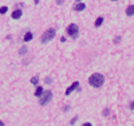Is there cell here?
<instances>
[{
    "label": "cell",
    "instance_id": "cell-7",
    "mask_svg": "<svg viewBox=\"0 0 134 126\" xmlns=\"http://www.w3.org/2000/svg\"><path fill=\"white\" fill-rule=\"evenodd\" d=\"M85 8H86V4H83V3H78V4L74 6V9L75 11H83Z\"/></svg>",
    "mask_w": 134,
    "mask_h": 126
},
{
    "label": "cell",
    "instance_id": "cell-15",
    "mask_svg": "<svg viewBox=\"0 0 134 126\" xmlns=\"http://www.w3.org/2000/svg\"><path fill=\"white\" fill-rule=\"evenodd\" d=\"M75 121H76V117H75V118H72V121H71L70 123H71V125H74V123H75Z\"/></svg>",
    "mask_w": 134,
    "mask_h": 126
},
{
    "label": "cell",
    "instance_id": "cell-11",
    "mask_svg": "<svg viewBox=\"0 0 134 126\" xmlns=\"http://www.w3.org/2000/svg\"><path fill=\"white\" fill-rule=\"evenodd\" d=\"M102 23H103V18H100V16H99V18L95 20V27H99L100 24H102Z\"/></svg>",
    "mask_w": 134,
    "mask_h": 126
},
{
    "label": "cell",
    "instance_id": "cell-16",
    "mask_svg": "<svg viewBox=\"0 0 134 126\" xmlns=\"http://www.w3.org/2000/svg\"><path fill=\"white\" fill-rule=\"evenodd\" d=\"M0 125H3V122H0Z\"/></svg>",
    "mask_w": 134,
    "mask_h": 126
},
{
    "label": "cell",
    "instance_id": "cell-2",
    "mask_svg": "<svg viewBox=\"0 0 134 126\" xmlns=\"http://www.w3.org/2000/svg\"><path fill=\"white\" fill-rule=\"evenodd\" d=\"M51 99H52V93L51 91L50 90H46V91L43 90V93L40 95V105H47Z\"/></svg>",
    "mask_w": 134,
    "mask_h": 126
},
{
    "label": "cell",
    "instance_id": "cell-14",
    "mask_svg": "<svg viewBox=\"0 0 134 126\" xmlns=\"http://www.w3.org/2000/svg\"><path fill=\"white\" fill-rule=\"evenodd\" d=\"M26 52H27V47H23V48H21V50L19 51V54H20V55H23V54H26Z\"/></svg>",
    "mask_w": 134,
    "mask_h": 126
},
{
    "label": "cell",
    "instance_id": "cell-18",
    "mask_svg": "<svg viewBox=\"0 0 134 126\" xmlns=\"http://www.w3.org/2000/svg\"><path fill=\"white\" fill-rule=\"evenodd\" d=\"M78 2H79V0H78Z\"/></svg>",
    "mask_w": 134,
    "mask_h": 126
},
{
    "label": "cell",
    "instance_id": "cell-1",
    "mask_svg": "<svg viewBox=\"0 0 134 126\" xmlns=\"http://www.w3.org/2000/svg\"><path fill=\"white\" fill-rule=\"evenodd\" d=\"M103 82H105V76L102 74H99V73H95V74H93L90 78H88V83H90L93 87H95V89L100 87L103 85Z\"/></svg>",
    "mask_w": 134,
    "mask_h": 126
},
{
    "label": "cell",
    "instance_id": "cell-13",
    "mask_svg": "<svg viewBox=\"0 0 134 126\" xmlns=\"http://www.w3.org/2000/svg\"><path fill=\"white\" fill-rule=\"evenodd\" d=\"M7 9H8L7 7H0V14H2V15L5 14V12H7Z\"/></svg>",
    "mask_w": 134,
    "mask_h": 126
},
{
    "label": "cell",
    "instance_id": "cell-5",
    "mask_svg": "<svg viewBox=\"0 0 134 126\" xmlns=\"http://www.w3.org/2000/svg\"><path fill=\"white\" fill-rule=\"evenodd\" d=\"M78 87H79V83H78V82H74V83H72V85H71V86H70L69 89L66 90V95H69V94H71L72 91H74L75 89H78Z\"/></svg>",
    "mask_w": 134,
    "mask_h": 126
},
{
    "label": "cell",
    "instance_id": "cell-9",
    "mask_svg": "<svg viewBox=\"0 0 134 126\" xmlns=\"http://www.w3.org/2000/svg\"><path fill=\"white\" fill-rule=\"evenodd\" d=\"M42 93H43V87H42V86H38L36 90H35V95H36V97H40Z\"/></svg>",
    "mask_w": 134,
    "mask_h": 126
},
{
    "label": "cell",
    "instance_id": "cell-17",
    "mask_svg": "<svg viewBox=\"0 0 134 126\" xmlns=\"http://www.w3.org/2000/svg\"><path fill=\"white\" fill-rule=\"evenodd\" d=\"M113 2H117V0H113Z\"/></svg>",
    "mask_w": 134,
    "mask_h": 126
},
{
    "label": "cell",
    "instance_id": "cell-10",
    "mask_svg": "<svg viewBox=\"0 0 134 126\" xmlns=\"http://www.w3.org/2000/svg\"><path fill=\"white\" fill-rule=\"evenodd\" d=\"M31 39H32V32H30V31H28V32L26 34V35H24V42H30Z\"/></svg>",
    "mask_w": 134,
    "mask_h": 126
},
{
    "label": "cell",
    "instance_id": "cell-12",
    "mask_svg": "<svg viewBox=\"0 0 134 126\" xmlns=\"http://www.w3.org/2000/svg\"><path fill=\"white\" fill-rule=\"evenodd\" d=\"M39 82V79L36 78V76H34V78H31V83H34V85H36Z\"/></svg>",
    "mask_w": 134,
    "mask_h": 126
},
{
    "label": "cell",
    "instance_id": "cell-3",
    "mask_svg": "<svg viewBox=\"0 0 134 126\" xmlns=\"http://www.w3.org/2000/svg\"><path fill=\"white\" fill-rule=\"evenodd\" d=\"M54 36H55V28H48V30L42 35V43L50 42L51 39H54Z\"/></svg>",
    "mask_w": 134,
    "mask_h": 126
},
{
    "label": "cell",
    "instance_id": "cell-4",
    "mask_svg": "<svg viewBox=\"0 0 134 126\" xmlns=\"http://www.w3.org/2000/svg\"><path fill=\"white\" fill-rule=\"evenodd\" d=\"M78 32H79V30H78V26L74 24V23L67 27V34H69L70 36H72V38H75V36L78 35Z\"/></svg>",
    "mask_w": 134,
    "mask_h": 126
},
{
    "label": "cell",
    "instance_id": "cell-8",
    "mask_svg": "<svg viewBox=\"0 0 134 126\" xmlns=\"http://www.w3.org/2000/svg\"><path fill=\"white\" fill-rule=\"evenodd\" d=\"M126 15H127V16H133V15H134V7H133V4L126 8Z\"/></svg>",
    "mask_w": 134,
    "mask_h": 126
},
{
    "label": "cell",
    "instance_id": "cell-6",
    "mask_svg": "<svg viewBox=\"0 0 134 126\" xmlns=\"http://www.w3.org/2000/svg\"><path fill=\"white\" fill-rule=\"evenodd\" d=\"M23 15V12H21V9H16L12 12V19H20V16Z\"/></svg>",
    "mask_w": 134,
    "mask_h": 126
}]
</instances>
